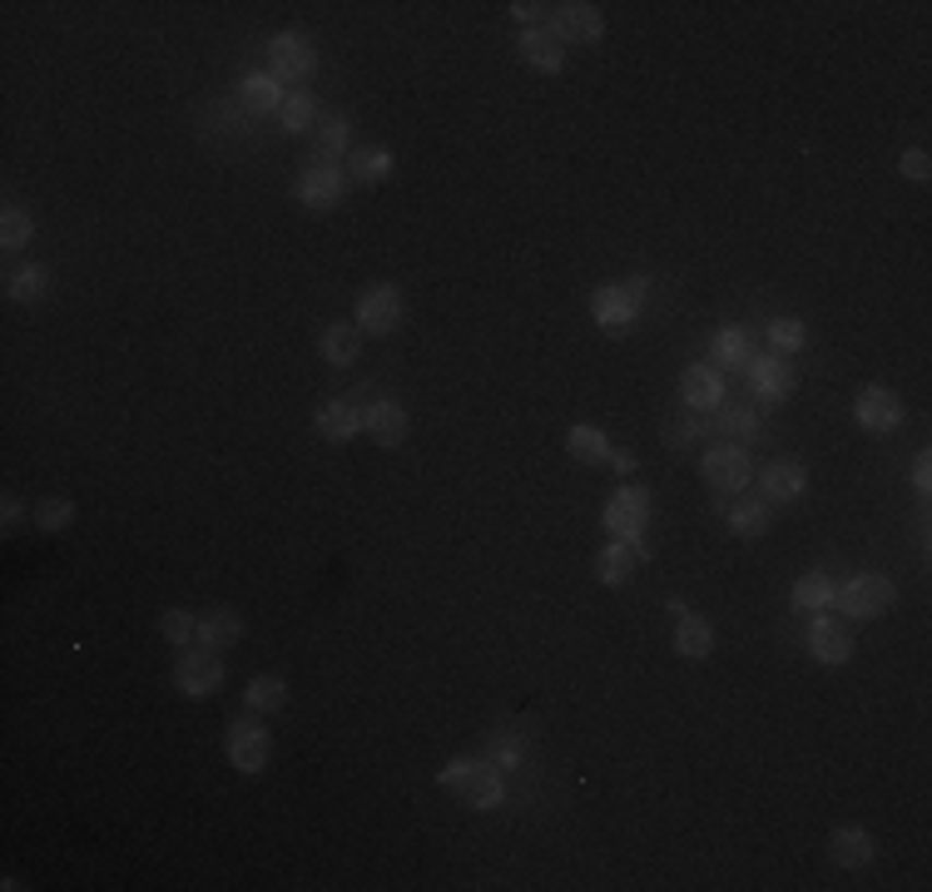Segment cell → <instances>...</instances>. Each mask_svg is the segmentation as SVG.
I'll return each mask as SVG.
<instances>
[{
    "label": "cell",
    "mask_w": 932,
    "mask_h": 892,
    "mask_svg": "<svg viewBox=\"0 0 932 892\" xmlns=\"http://www.w3.org/2000/svg\"><path fill=\"white\" fill-rule=\"evenodd\" d=\"M269 729L253 719H234V729H228V763H234L238 774H258L263 763H269Z\"/></svg>",
    "instance_id": "ba28073f"
},
{
    "label": "cell",
    "mask_w": 932,
    "mask_h": 892,
    "mask_svg": "<svg viewBox=\"0 0 932 892\" xmlns=\"http://www.w3.org/2000/svg\"><path fill=\"white\" fill-rule=\"evenodd\" d=\"M347 140H353V124H347L343 115H322L318 119V154H328V159H338V154L347 150Z\"/></svg>",
    "instance_id": "d6a6232c"
},
{
    "label": "cell",
    "mask_w": 932,
    "mask_h": 892,
    "mask_svg": "<svg viewBox=\"0 0 932 892\" xmlns=\"http://www.w3.org/2000/svg\"><path fill=\"white\" fill-rule=\"evenodd\" d=\"M357 353H363V328L357 323H332L328 333H322V357H328L332 367H353Z\"/></svg>",
    "instance_id": "7402d4cb"
},
{
    "label": "cell",
    "mask_w": 932,
    "mask_h": 892,
    "mask_svg": "<svg viewBox=\"0 0 932 892\" xmlns=\"http://www.w3.org/2000/svg\"><path fill=\"white\" fill-rule=\"evenodd\" d=\"M199 645L204 650H228V645H238V634H244V620H238L234 610H214V615H204L199 620Z\"/></svg>",
    "instance_id": "cb8c5ba5"
},
{
    "label": "cell",
    "mask_w": 932,
    "mask_h": 892,
    "mask_svg": "<svg viewBox=\"0 0 932 892\" xmlns=\"http://www.w3.org/2000/svg\"><path fill=\"white\" fill-rule=\"evenodd\" d=\"M640 560H645L640 540H611V546H605V556L595 560V575H601L605 585H625L635 570H640Z\"/></svg>",
    "instance_id": "2e32d148"
},
{
    "label": "cell",
    "mask_w": 932,
    "mask_h": 892,
    "mask_svg": "<svg viewBox=\"0 0 932 892\" xmlns=\"http://www.w3.org/2000/svg\"><path fill=\"white\" fill-rule=\"evenodd\" d=\"M680 397L689 402V412H709V407H719V397H724V382H719L715 367L695 362V367H685V377H680Z\"/></svg>",
    "instance_id": "9a60e30c"
},
{
    "label": "cell",
    "mask_w": 932,
    "mask_h": 892,
    "mask_svg": "<svg viewBox=\"0 0 932 892\" xmlns=\"http://www.w3.org/2000/svg\"><path fill=\"white\" fill-rule=\"evenodd\" d=\"M279 119H283V130L288 134H308L312 124H318V105H312L308 90H293V95H283Z\"/></svg>",
    "instance_id": "4316f807"
},
{
    "label": "cell",
    "mask_w": 932,
    "mask_h": 892,
    "mask_svg": "<svg viewBox=\"0 0 932 892\" xmlns=\"http://www.w3.org/2000/svg\"><path fill=\"white\" fill-rule=\"evenodd\" d=\"M441 788H451L461 804H472V808H496L506 794L502 774H496L492 763H476V759H451L441 769Z\"/></svg>",
    "instance_id": "6da1fadb"
},
{
    "label": "cell",
    "mask_w": 932,
    "mask_h": 892,
    "mask_svg": "<svg viewBox=\"0 0 932 892\" xmlns=\"http://www.w3.org/2000/svg\"><path fill=\"white\" fill-rule=\"evenodd\" d=\"M551 31L566 45H595L605 35V21L586 0H566V5H551Z\"/></svg>",
    "instance_id": "8992f818"
},
{
    "label": "cell",
    "mask_w": 932,
    "mask_h": 892,
    "mask_svg": "<svg viewBox=\"0 0 932 892\" xmlns=\"http://www.w3.org/2000/svg\"><path fill=\"white\" fill-rule=\"evenodd\" d=\"M853 412L869 431H898L902 427V397L893 388H863Z\"/></svg>",
    "instance_id": "8fae6325"
},
{
    "label": "cell",
    "mask_w": 932,
    "mask_h": 892,
    "mask_svg": "<svg viewBox=\"0 0 932 892\" xmlns=\"http://www.w3.org/2000/svg\"><path fill=\"white\" fill-rule=\"evenodd\" d=\"M729 521H734V536H750L754 540V536H764V531H769V506H764V501H740Z\"/></svg>",
    "instance_id": "e575fe53"
},
{
    "label": "cell",
    "mask_w": 932,
    "mask_h": 892,
    "mask_svg": "<svg viewBox=\"0 0 932 892\" xmlns=\"http://www.w3.org/2000/svg\"><path fill=\"white\" fill-rule=\"evenodd\" d=\"M521 60L541 75H556L566 66V40H561L551 25H536V31H521Z\"/></svg>",
    "instance_id": "7c38bea8"
},
{
    "label": "cell",
    "mask_w": 932,
    "mask_h": 892,
    "mask_svg": "<svg viewBox=\"0 0 932 892\" xmlns=\"http://www.w3.org/2000/svg\"><path fill=\"white\" fill-rule=\"evenodd\" d=\"M343 169H347V179H357V183H382L387 174H392V150H382V144L353 150Z\"/></svg>",
    "instance_id": "603a6c76"
},
{
    "label": "cell",
    "mask_w": 932,
    "mask_h": 892,
    "mask_svg": "<svg viewBox=\"0 0 932 892\" xmlns=\"http://www.w3.org/2000/svg\"><path fill=\"white\" fill-rule=\"evenodd\" d=\"M719 427H724V431H750L754 417H750V412H724V417H719Z\"/></svg>",
    "instance_id": "b9f144b4"
},
{
    "label": "cell",
    "mask_w": 932,
    "mask_h": 892,
    "mask_svg": "<svg viewBox=\"0 0 932 892\" xmlns=\"http://www.w3.org/2000/svg\"><path fill=\"white\" fill-rule=\"evenodd\" d=\"M21 521H25V506L15 501V496H5V531L15 536V531H21Z\"/></svg>",
    "instance_id": "60d3db41"
},
{
    "label": "cell",
    "mask_w": 932,
    "mask_h": 892,
    "mask_svg": "<svg viewBox=\"0 0 932 892\" xmlns=\"http://www.w3.org/2000/svg\"><path fill=\"white\" fill-rule=\"evenodd\" d=\"M75 521V506L64 501V496H45L40 506H35V526L40 531H64Z\"/></svg>",
    "instance_id": "d590c367"
},
{
    "label": "cell",
    "mask_w": 932,
    "mask_h": 892,
    "mask_svg": "<svg viewBox=\"0 0 932 892\" xmlns=\"http://www.w3.org/2000/svg\"><path fill=\"white\" fill-rule=\"evenodd\" d=\"M611 462H615V472H630L635 456H630V452H611Z\"/></svg>",
    "instance_id": "ee69618b"
},
{
    "label": "cell",
    "mask_w": 932,
    "mask_h": 892,
    "mask_svg": "<svg viewBox=\"0 0 932 892\" xmlns=\"http://www.w3.org/2000/svg\"><path fill=\"white\" fill-rule=\"evenodd\" d=\"M828 858H834L838 868H863V863L873 858V839L863 833V828H834V833H828Z\"/></svg>",
    "instance_id": "ffe728a7"
},
{
    "label": "cell",
    "mask_w": 932,
    "mask_h": 892,
    "mask_svg": "<svg viewBox=\"0 0 932 892\" xmlns=\"http://www.w3.org/2000/svg\"><path fill=\"white\" fill-rule=\"evenodd\" d=\"M675 650L685 659H705L709 650H715V630H709L705 620H695V615H685V620H680V630H675Z\"/></svg>",
    "instance_id": "83f0119b"
},
{
    "label": "cell",
    "mask_w": 932,
    "mask_h": 892,
    "mask_svg": "<svg viewBox=\"0 0 932 892\" xmlns=\"http://www.w3.org/2000/svg\"><path fill=\"white\" fill-rule=\"evenodd\" d=\"M750 377H754V392H759L764 402H779L793 392V367L779 362V357H754Z\"/></svg>",
    "instance_id": "d6986e66"
},
{
    "label": "cell",
    "mask_w": 932,
    "mask_h": 892,
    "mask_svg": "<svg viewBox=\"0 0 932 892\" xmlns=\"http://www.w3.org/2000/svg\"><path fill=\"white\" fill-rule=\"evenodd\" d=\"M928 481H932V462H928V456H918V462H912V486H918V491H928Z\"/></svg>",
    "instance_id": "7bdbcfd3"
},
{
    "label": "cell",
    "mask_w": 932,
    "mask_h": 892,
    "mask_svg": "<svg viewBox=\"0 0 932 892\" xmlns=\"http://www.w3.org/2000/svg\"><path fill=\"white\" fill-rule=\"evenodd\" d=\"M898 591H893L888 575H853L834 591V605L848 615V620H883L893 610Z\"/></svg>",
    "instance_id": "7a4b0ae2"
},
{
    "label": "cell",
    "mask_w": 932,
    "mask_h": 892,
    "mask_svg": "<svg viewBox=\"0 0 932 892\" xmlns=\"http://www.w3.org/2000/svg\"><path fill=\"white\" fill-rule=\"evenodd\" d=\"M566 447L576 462H611V441H605L601 427H570Z\"/></svg>",
    "instance_id": "f1b7e54d"
},
{
    "label": "cell",
    "mask_w": 932,
    "mask_h": 892,
    "mask_svg": "<svg viewBox=\"0 0 932 892\" xmlns=\"http://www.w3.org/2000/svg\"><path fill=\"white\" fill-rule=\"evenodd\" d=\"M705 481L715 486V491H744V486H750V456H744L740 447H715V452L705 456Z\"/></svg>",
    "instance_id": "5bb4252c"
},
{
    "label": "cell",
    "mask_w": 932,
    "mask_h": 892,
    "mask_svg": "<svg viewBox=\"0 0 932 892\" xmlns=\"http://www.w3.org/2000/svg\"><path fill=\"white\" fill-rule=\"evenodd\" d=\"M174 679H179L184 694L204 699L214 694L219 685H224V659H219V650H179V665H174Z\"/></svg>",
    "instance_id": "277c9868"
},
{
    "label": "cell",
    "mask_w": 932,
    "mask_h": 892,
    "mask_svg": "<svg viewBox=\"0 0 932 892\" xmlns=\"http://www.w3.org/2000/svg\"><path fill=\"white\" fill-rule=\"evenodd\" d=\"M898 169H902V179H912V183H922V179L932 174V169H928V154H922V150H908V154H902Z\"/></svg>",
    "instance_id": "ab89813d"
},
{
    "label": "cell",
    "mask_w": 932,
    "mask_h": 892,
    "mask_svg": "<svg viewBox=\"0 0 932 892\" xmlns=\"http://www.w3.org/2000/svg\"><path fill=\"white\" fill-rule=\"evenodd\" d=\"M31 234H35V218L25 214L21 204L5 209V218H0V248H5V253H15V248L31 243Z\"/></svg>",
    "instance_id": "f546056e"
},
{
    "label": "cell",
    "mask_w": 932,
    "mask_h": 892,
    "mask_svg": "<svg viewBox=\"0 0 932 892\" xmlns=\"http://www.w3.org/2000/svg\"><path fill=\"white\" fill-rule=\"evenodd\" d=\"M590 312H595V323H601L605 333H630L640 302L630 298V288H625V283H601V288L590 293Z\"/></svg>",
    "instance_id": "9c48e42d"
},
{
    "label": "cell",
    "mask_w": 932,
    "mask_h": 892,
    "mask_svg": "<svg viewBox=\"0 0 932 892\" xmlns=\"http://www.w3.org/2000/svg\"><path fill=\"white\" fill-rule=\"evenodd\" d=\"M511 15L526 25V31H536V25H551V21H546V5H536V0H516Z\"/></svg>",
    "instance_id": "f35d334b"
},
{
    "label": "cell",
    "mask_w": 932,
    "mask_h": 892,
    "mask_svg": "<svg viewBox=\"0 0 932 892\" xmlns=\"http://www.w3.org/2000/svg\"><path fill=\"white\" fill-rule=\"evenodd\" d=\"M238 105L248 109V115H269V109L283 105V90L273 75H248L244 90H238Z\"/></svg>",
    "instance_id": "484cf974"
},
{
    "label": "cell",
    "mask_w": 932,
    "mask_h": 892,
    "mask_svg": "<svg viewBox=\"0 0 932 892\" xmlns=\"http://www.w3.org/2000/svg\"><path fill=\"white\" fill-rule=\"evenodd\" d=\"M357 431H363V412H357V402L338 397V402H328V407H318V437L353 441Z\"/></svg>",
    "instance_id": "ac0fdd59"
},
{
    "label": "cell",
    "mask_w": 932,
    "mask_h": 892,
    "mask_svg": "<svg viewBox=\"0 0 932 892\" xmlns=\"http://www.w3.org/2000/svg\"><path fill=\"white\" fill-rule=\"evenodd\" d=\"M834 591H838V585L828 581L824 570H814V575H804V581L793 585V610H804V615H824L828 605H834Z\"/></svg>",
    "instance_id": "d4e9b609"
},
{
    "label": "cell",
    "mask_w": 932,
    "mask_h": 892,
    "mask_svg": "<svg viewBox=\"0 0 932 892\" xmlns=\"http://www.w3.org/2000/svg\"><path fill=\"white\" fill-rule=\"evenodd\" d=\"M754 347H750V333L744 328H724L719 333V343H715V362H729V367H744V362H754Z\"/></svg>",
    "instance_id": "836d02e7"
},
{
    "label": "cell",
    "mask_w": 932,
    "mask_h": 892,
    "mask_svg": "<svg viewBox=\"0 0 932 892\" xmlns=\"http://www.w3.org/2000/svg\"><path fill=\"white\" fill-rule=\"evenodd\" d=\"M347 183V169L338 159H328V154H312L308 164H303V179H298V199L308 209H332L338 204V194H343Z\"/></svg>",
    "instance_id": "3957f363"
},
{
    "label": "cell",
    "mask_w": 932,
    "mask_h": 892,
    "mask_svg": "<svg viewBox=\"0 0 932 892\" xmlns=\"http://www.w3.org/2000/svg\"><path fill=\"white\" fill-rule=\"evenodd\" d=\"M160 630H164V640H169V645L189 650V634L199 630V620H189V610H169V615L160 620Z\"/></svg>",
    "instance_id": "8d00e7d4"
},
{
    "label": "cell",
    "mask_w": 932,
    "mask_h": 892,
    "mask_svg": "<svg viewBox=\"0 0 932 892\" xmlns=\"http://www.w3.org/2000/svg\"><path fill=\"white\" fill-rule=\"evenodd\" d=\"M269 66H273V80L308 85L312 70H318V55H312V45L298 40V35H279V40H269Z\"/></svg>",
    "instance_id": "52a82bcc"
},
{
    "label": "cell",
    "mask_w": 932,
    "mask_h": 892,
    "mask_svg": "<svg viewBox=\"0 0 932 892\" xmlns=\"http://www.w3.org/2000/svg\"><path fill=\"white\" fill-rule=\"evenodd\" d=\"M357 328L363 333H397L402 328V298H397L392 283L363 293V302H357Z\"/></svg>",
    "instance_id": "30bf717a"
},
{
    "label": "cell",
    "mask_w": 932,
    "mask_h": 892,
    "mask_svg": "<svg viewBox=\"0 0 932 892\" xmlns=\"http://www.w3.org/2000/svg\"><path fill=\"white\" fill-rule=\"evenodd\" d=\"M769 343L774 347H789V353H793V347L809 343V333H804V323H799V318H774V323H769Z\"/></svg>",
    "instance_id": "74e56055"
},
{
    "label": "cell",
    "mask_w": 932,
    "mask_h": 892,
    "mask_svg": "<svg viewBox=\"0 0 932 892\" xmlns=\"http://www.w3.org/2000/svg\"><path fill=\"white\" fill-rule=\"evenodd\" d=\"M804 466L799 462H769L764 466V496L769 501H799L804 496Z\"/></svg>",
    "instance_id": "44dd1931"
},
{
    "label": "cell",
    "mask_w": 932,
    "mask_h": 892,
    "mask_svg": "<svg viewBox=\"0 0 932 892\" xmlns=\"http://www.w3.org/2000/svg\"><path fill=\"white\" fill-rule=\"evenodd\" d=\"M45 293H50V269H40V263H31V269H21L11 278V298L15 302H40Z\"/></svg>",
    "instance_id": "1f68e13d"
},
{
    "label": "cell",
    "mask_w": 932,
    "mask_h": 892,
    "mask_svg": "<svg viewBox=\"0 0 932 892\" xmlns=\"http://www.w3.org/2000/svg\"><path fill=\"white\" fill-rule=\"evenodd\" d=\"M283 699H288V685H283L279 675H258L253 685H248V710H283Z\"/></svg>",
    "instance_id": "4dcf8cb0"
},
{
    "label": "cell",
    "mask_w": 932,
    "mask_h": 892,
    "mask_svg": "<svg viewBox=\"0 0 932 892\" xmlns=\"http://www.w3.org/2000/svg\"><path fill=\"white\" fill-rule=\"evenodd\" d=\"M363 427L373 431L377 447H402L408 441V412L397 407V402H373L363 412Z\"/></svg>",
    "instance_id": "e0dca14e"
},
{
    "label": "cell",
    "mask_w": 932,
    "mask_h": 892,
    "mask_svg": "<svg viewBox=\"0 0 932 892\" xmlns=\"http://www.w3.org/2000/svg\"><path fill=\"white\" fill-rule=\"evenodd\" d=\"M645 521H650V496L640 486H621V491L605 501V531L615 540H640Z\"/></svg>",
    "instance_id": "5b68a950"
},
{
    "label": "cell",
    "mask_w": 932,
    "mask_h": 892,
    "mask_svg": "<svg viewBox=\"0 0 932 892\" xmlns=\"http://www.w3.org/2000/svg\"><path fill=\"white\" fill-rule=\"evenodd\" d=\"M809 655H814L818 665H848V659H853V634H848V625L818 615L814 630H809Z\"/></svg>",
    "instance_id": "4fadbf2b"
}]
</instances>
